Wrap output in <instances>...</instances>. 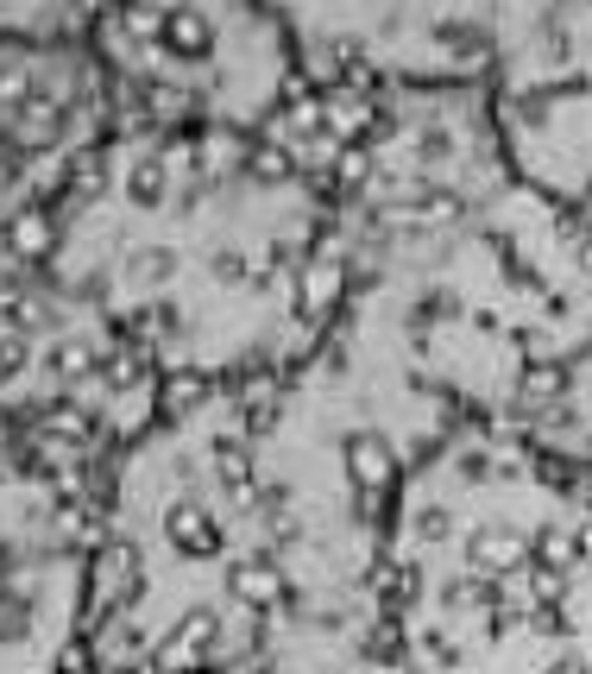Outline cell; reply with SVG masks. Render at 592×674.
Returning a JSON list of instances; mask_svg holds the SVG:
<instances>
[{
    "label": "cell",
    "mask_w": 592,
    "mask_h": 674,
    "mask_svg": "<svg viewBox=\"0 0 592 674\" xmlns=\"http://www.w3.org/2000/svg\"><path fill=\"white\" fill-rule=\"evenodd\" d=\"M530 555V542L516 536V529H504V524H486V529H473L466 536V561H473V574H511L516 561Z\"/></svg>",
    "instance_id": "6da1fadb"
},
{
    "label": "cell",
    "mask_w": 592,
    "mask_h": 674,
    "mask_svg": "<svg viewBox=\"0 0 592 674\" xmlns=\"http://www.w3.org/2000/svg\"><path fill=\"white\" fill-rule=\"evenodd\" d=\"M347 467H353L360 485H385V479H391V448L372 435V429H360V435L347 442Z\"/></svg>",
    "instance_id": "7a4b0ae2"
}]
</instances>
